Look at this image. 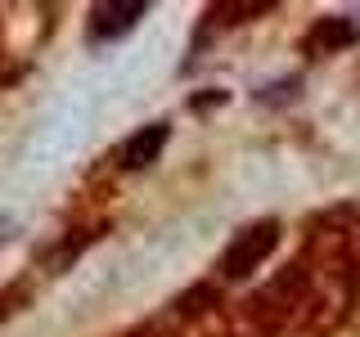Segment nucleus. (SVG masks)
<instances>
[{
    "instance_id": "1",
    "label": "nucleus",
    "mask_w": 360,
    "mask_h": 337,
    "mask_svg": "<svg viewBox=\"0 0 360 337\" xmlns=\"http://www.w3.org/2000/svg\"><path fill=\"white\" fill-rule=\"evenodd\" d=\"M275 243H279V220H257V225H248V230L234 234V243L221 252V275H225V279L252 275V270L262 265L270 252H275Z\"/></svg>"
},
{
    "instance_id": "2",
    "label": "nucleus",
    "mask_w": 360,
    "mask_h": 337,
    "mask_svg": "<svg viewBox=\"0 0 360 337\" xmlns=\"http://www.w3.org/2000/svg\"><path fill=\"white\" fill-rule=\"evenodd\" d=\"M144 14H149L144 0H108V5H95V9H90V37H95V41L127 37Z\"/></svg>"
},
{
    "instance_id": "3",
    "label": "nucleus",
    "mask_w": 360,
    "mask_h": 337,
    "mask_svg": "<svg viewBox=\"0 0 360 337\" xmlns=\"http://www.w3.org/2000/svg\"><path fill=\"white\" fill-rule=\"evenodd\" d=\"M167 140H172V126H167V121H153V126H140V131H135L127 144H122V166H131V171H140V166L158 162V153L167 149Z\"/></svg>"
},
{
    "instance_id": "4",
    "label": "nucleus",
    "mask_w": 360,
    "mask_h": 337,
    "mask_svg": "<svg viewBox=\"0 0 360 337\" xmlns=\"http://www.w3.org/2000/svg\"><path fill=\"white\" fill-rule=\"evenodd\" d=\"M360 41V18H320L307 37V50L315 54H333V50H347V45Z\"/></svg>"
},
{
    "instance_id": "5",
    "label": "nucleus",
    "mask_w": 360,
    "mask_h": 337,
    "mask_svg": "<svg viewBox=\"0 0 360 337\" xmlns=\"http://www.w3.org/2000/svg\"><path fill=\"white\" fill-rule=\"evenodd\" d=\"M9 310H14V306H9V292H5V297H0V319H5Z\"/></svg>"
},
{
    "instance_id": "6",
    "label": "nucleus",
    "mask_w": 360,
    "mask_h": 337,
    "mask_svg": "<svg viewBox=\"0 0 360 337\" xmlns=\"http://www.w3.org/2000/svg\"><path fill=\"white\" fill-rule=\"evenodd\" d=\"M0 230H5V216H0ZM0 239H5V234H0Z\"/></svg>"
}]
</instances>
